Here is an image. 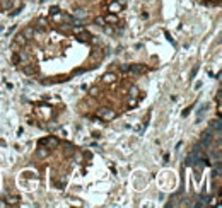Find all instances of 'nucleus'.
Wrapping results in <instances>:
<instances>
[{"mask_svg": "<svg viewBox=\"0 0 222 208\" xmlns=\"http://www.w3.org/2000/svg\"><path fill=\"white\" fill-rule=\"evenodd\" d=\"M97 114H99V116L101 118H104V120H113V118H115V113H113V111H109V109H103V108H101L99 109V111H97Z\"/></svg>", "mask_w": 222, "mask_h": 208, "instance_id": "f257e3e1", "label": "nucleus"}, {"mask_svg": "<svg viewBox=\"0 0 222 208\" xmlns=\"http://www.w3.org/2000/svg\"><path fill=\"white\" fill-rule=\"evenodd\" d=\"M22 72L26 75H36V65H31V63H24V67H22Z\"/></svg>", "mask_w": 222, "mask_h": 208, "instance_id": "f03ea898", "label": "nucleus"}, {"mask_svg": "<svg viewBox=\"0 0 222 208\" xmlns=\"http://www.w3.org/2000/svg\"><path fill=\"white\" fill-rule=\"evenodd\" d=\"M122 9H123V5L120 4L118 0H116V2H111V4H109V7H108V10H109L111 14H118Z\"/></svg>", "mask_w": 222, "mask_h": 208, "instance_id": "7ed1b4c3", "label": "nucleus"}, {"mask_svg": "<svg viewBox=\"0 0 222 208\" xmlns=\"http://www.w3.org/2000/svg\"><path fill=\"white\" fill-rule=\"evenodd\" d=\"M116 78H118L116 74H113V72H108L106 75H103V82H104V84H113Z\"/></svg>", "mask_w": 222, "mask_h": 208, "instance_id": "20e7f679", "label": "nucleus"}, {"mask_svg": "<svg viewBox=\"0 0 222 208\" xmlns=\"http://www.w3.org/2000/svg\"><path fill=\"white\" fill-rule=\"evenodd\" d=\"M16 43H17L19 46H26V44H27V38H26V36H24V34L21 33V34H17V36H16Z\"/></svg>", "mask_w": 222, "mask_h": 208, "instance_id": "39448f33", "label": "nucleus"}, {"mask_svg": "<svg viewBox=\"0 0 222 208\" xmlns=\"http://www.w3.org/2000/svg\"><path fill=\"white\" fill-rule=\"evenodd\" d=\"M22 34L26 36L27 39H29V38H34V36H36V29H34V27H26V29L22 31Z\"/></svg>", "mask_w": 222, "mask_h": 208, "instance_id": "423d86ee", "label": "nucleus"}, {"mask_svg": "<svg viewBox=\"0 0 222 208\" xmlns=\"http://www.w3.org/2000/svg\"><path fill=\"white\" fill-rule=\"evenodd\" d=\"M12 7V0H0V9L2 10H10Z\"/></svg>", "mask_w": 222, "mask_h": 208, "instance_id": "0eeeda50", "label": "nucleus"}, {"mask_svg": "<svg viewBox=\"0 0 222 208\" xmlns=\"http://www.w3.org/2000/svg\"><path fill=\"white\" fill-rule=\"evenodd\" d=\"M128 70H130V72H133V74H142V72H145V67L132 65V67H128Z\"/></svg>", "mask_w": 222, "mask_h": 208, "instance_id": "6e6552de", "label": "nucleus"}, {"mask_svg": "<svg viewBox=\"0 0 222 208\" xmlns=\"http://www.w3.org/2000/svg\"><path fill=\"white\" fill-rule=\"evenodd\" d=\"M101 58H103V51H99V50H96V51L92 53V61H99Z\"/></svg>", "mask_w": 222, "mask_h": 208, "instance_id": "1a4fd4ad", "label": "nucleus"}, {"mask_svg": "<svg viewBox=\"0 0 222 208\" xmlns=\"http://www.w3.org/2000/svg\"><path fill=\"white\" fill-rule=\"evenodd\" d=\"M210 126H212V128H215V130H217V131H220V120H219V118H217L215 121H212V125H210Z\"/></svg>", "mask_w": 222, "mask_h": 208, "instance_id": "9d476101", "label": "nucleus"}, {"mask_svg": "<svg viewBox=\"0 0 222 208\" xmlns=\"http://www.w3.org/2000/svg\"><path fill=\"white\" fill-rule=\"evenodd\" d=\"M46 155H48V152H46V150H43V148L36 152V157H38V159H43V157H46Z\"/></svg>", "mask_w": 222, "mask_h": 208, "instance_id": "9b49d317", "label": "nucleus"}, {"mask_svg": "<svg viewBox=\"0 0 222 208\" xmlns=\"http://www.w3.org/2000/svg\"><path fill=\"white\" fill-rule=\"evenodd\" d=\"M17 196H10V198H7V205H17Z\"/></svg>", "mask_w": 222, "mask_h": 208, "instance_id": "f8f14e48", "label": "nucleus"}, {"mask_svg": "<svg viewBox=\"0 0 222 208\" xmlns=\"http://www.w3.org/2000/svg\"><path fill=\"white\" fill-rule=\"evenodd\" d=\"M104 21L106 22H116V16H115V14H109V16L104 17Z\"/></svg>", "mask_w": 222, "mask_h": 208, "instance_id": "ddd939ff", "label": "nucleus"}, {"mask_svg": "<svg viewBox=\"0 0 222 208\" xmlns=\"http://www.w3.org/2000/svg\"><path fill=\"white\" fill-rule=\"evenodd\" d=\"M97 24V26H106V21H104V17H96V21H94Z\"/></svg>", "mask_w": 222, "mask_h": 208, "instance_id": "4468645a", "label": "nucleus"}, {"mask_svg": "<svg viewBox=\"0 0 222 208\" xmlns=\"http://www.w3.org/2000/svg\"><path fill=\"white\" fill-rule=\"evenodd\" d=\"M84 31H86L84 27H74V33H75V34H82Z\"/></svg>", "mask_w": 222, "mask_h": 208, "instance_id": "2eb2a0df", "label": "nucleus"}, {"mask_svg": "<svg viewBox=\"0 0 222 208\" xmlns=\"http://www.w3.org/2000/svg\"><path fill=\"white\" fill-rule=\"evenodd\" d=\"M97 91H99L97 87H92V89H91V95H97Z\"/></svg>", "mask_w": 222, "mask_h": 208, "instance_id": "dca6fc26", "label": "nucleus"}, {"mask_svg": "<svg viewBox=\"0 0 222 208\" xmlns=\"http://www.w3.org/2000/svg\"><path fill=\"white\" fill-rule=\"evenodd\" d=\"M58 10H60V9H58V7H51V9H50V12H51V14H57Z\"/></svg>", "mask_w": 222, "mask_h": 208, "instance_id": "f3484780", "label": "nucleus"}, {"mask_svg": "<svg viewBox=\"0 0 222 208\" xmlns=\"http://www.w3.org/2000/svg\"><path fill=\"white\" fill-rule=\"evenodd\" d=\"M120 4H122V5H125V4H126V0H120Z\"/></svg>", "mask_w": 222, "mask_h": 208, "instance_id": "a211bd4d", "label": "nucleus"}]
</instances>
